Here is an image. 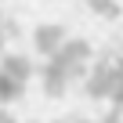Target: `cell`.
<instances>
[{
  "mask_svg": "<svg viewBox=\"0 0 123 123\" xmlns=\"http://www.w3.org/2000/svg\"><path fill=\"white\" fill-rule=\"evenodd\" d=\"M65 40H69V36H65V29L54 25V22H47V25H40V29H36V47H40L43 54H54Z\"/></svg>",
  "mask_w": 123,
  "mask_h": 123,
  "instance_id": "cell-4",
  "label": "cell"
},
{
  "mask_svg": "<svg viewBox=\"0 0 123 123\" xmlns=\"http://www.w3.org/2000/svg\"><path fill=\"white\" fill-rule=\"evenodd\" d=\"M83 65H87V43L83 40H65L54 54H47V62H43V91L51 98L65 94V87L83 73Z\"/></svg>",
  "mask_w": 123,
  "mask_h": 123,
  "instance_id": "cell-1",
  "label": "cell"
},
{
  "mask_svg": "<svg viewBox=\"0 0 123 123\" xmlns=\"http://www.w3.org/2000/svg\"><path fill=\"white\" fill-rule=\"evenodd\" d=\"M87 91L94 98H105L116 109H123V58H105L91 73V87Z\"/></svg>",
  "mask_w": 123,
  "mask_h": 123,
  "instance_id": "cell-2",
  "label": "cell"
},
{
  "mask_svg": "<svg viewBox=\"0 0 123 123\" xmlns=\"http://www.w3.org/2000/svg\"><path fill=\"white\" fill-rule=\"evenodd\" d=\"M0 123H18V119H15L11 112H0Z\"/></svg>",
  "mask_w": 123,
  "mask_h": 123,
  "instance_id": "cell-5",
  "label": "cell"
},
{
  "mask_svg": "<svg viewBox=\"0 0 123 123\" xmlns=\"http://www.w3.org/2000/svg\"><path fill=\"white\" fill-rule=\"evenodd\" d=\"M29 73H33V65H29V58H22V54H7L4 62H0V101L22 98V91L29 83Z\"/></svg>",
  "mask_w": 123,
  "mask_h": 123,
  "instance_id": "cell-3",
  "label": "cell"
}]
</instances>
